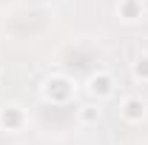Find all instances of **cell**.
I'll list each match as a JSON object with an SVG mask.
<instances>
[{
    "label": "cell",
    "mask_w": 148,
    "mask_h": 145,
    "mask_svg": "<svg viewBox=\"0 0 148 145\" xmlns=\"http://www.w3.org/2000/svg\"><path fill=\"white\" fill-rule=\"evenodd\" d=\"M80 117H83V122H94V120L100 117V111H97V108H86Z\"/></svg>",
    "instance_id": "52a82bcc"
},
{
    "label": "cell",
    "mask_w": 148,
    "mask_h": 145,
    "mask_svg": "<svg viewBox=\"0 0 148 145\" xmlns=\"http://www.w3.org/2000/svg\"><path fill=\"white\" fill-rule=\"evenodd\" d=\"M20 120H23V114H20L14 105L6 111H0V125L6 128V131H14V128H20Z\"/></svg>",
    "instance_id": "5b68a950"
},
{
    "label": "cell",
    "mask_w": 148,
    "mask_h": 145,
    "mask_svg": "<svg viewBox=\"0 0 148 145\" xmlns=\"http://www.w3.org/2000/svg\"><path fill=\"white\" fill-rule=\"evenodd\" d=\"M120 114H123V120H125V122H140V120L145 117V103H143L140 97H128V100L123 103Z\"/></svg>",
    "instance_id": "7a4b0ae2"
},
{
    "label": "cell",
    "mask_w": 148,
    "mask_h": 145,
    "mask_svg": "<svg viewBox=\"0 0 148 145\" xmlns=\"http://www.w3.org/2000/svg\"><path fill=\"white\" fill-rule=\"evenodd\" d=\"M134 77L148 83V57H140V60H137V66H134Z\"/></svg>",
    "instance_id": "8992f818"
},
{
    "label": "cell",
    "mask_w": 148,
    "mask_h": 145,
    "mask_svg": "<svg viewBox=\"0 0 148 145\" xmlns=\"http://www.w3.org/2000/svg\"><path fill=\"white\" fill-rule=\"evenodd\" d=\"M43 91H46V97L51 103H66L69 94H71V83L63 80V77H51V80H46V88Z\"/></svg>",
    "instance_id": "6da1fadb"
},
{
    "label": "cell",
    "mask_w": 148,
    "mask_h": 145,
    "mask_svg": "<svg viewBox=\"0 0 148 145\" xmlns=\"http://www.w3.org/2000/svg\"><path fill=\"white\" fill-rule=\"evenodd\" d=\"M120 17L140 20L143 17V0H120Z\"/></svg>",
    "instance_id": "277c9868"
},
{
    "label": "cell",
    "mask_w": 148,
    "mask_h": 145,
    "mask_svg": "<svg viewBox=\"0 0 148 145\" xmlns=\"http://www.w3.org/2000/svg\"><path fill=\"white\" fill-rule=\"evenodd\" d=\"M88 91L91 94H97V97H108L111 91H114V80H111L108 74H94L91 80H88Z\"/></svg>",
    "instance_id": "3957f363"
}]
</instances>
